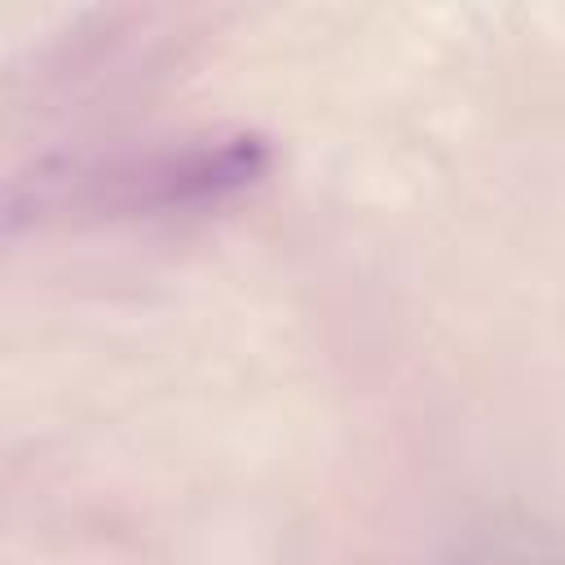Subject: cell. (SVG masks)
Here are the masks:
<instances>
[{
    "instance_id": "obj_1",
    "label": "cell",
    "mask_w": 565,
    "mask_h": 565,
    "mask_svg": "<svg viewBox=\"0 0 565 565\" xmlns=\"http://www.w3.org/2000/svg\"><path fill=\"white\" fill-rule=\"evenodd\" d=\"M274 168V141L256 128H216L141 154L71 172V194L106 216L207 212L256 190Z\"/></svg>"
}]
</instances>
